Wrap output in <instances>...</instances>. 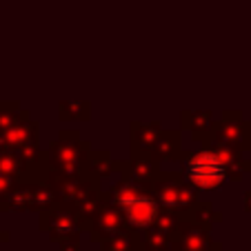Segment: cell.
Returning a JSON list of instances; mask_svg holds the SVG:
<instances>
[{"instance_id": "obj_2", "label": "cell", "mask_w": 251, "mask_h": 251, "mask_svg": "<svg viewBox=\"0 0 251 251\" xmlns=\"http://www.w3.org/2000/svg\"><path fill=\"white\" fill-rule=\"evenodd\" d=\"M187 178L198 189H216L225 182L227 169L220 162V158L211 156V153H198L187 165Z\"/></svg>"}, {"instance_id": "obj_3", "label": "cell", "mask_w": 251, "mask_h": 251, "mask_svg": "<svg viewBox=\"0 0 251 251\" xmlns=\"http://www.w3.org/2000/svg\"><path fill=\"white\" fill-rule=\"evenodd\" d=\"M102 251H138V245L129 236H116L109 242H104Z\"/></svg>"}, {"instance_id": "obj_1", "label": "cell", "mask_w": 251, "mask_h": 251, "mask_svg": "<svg viewBox=\"0 0 251 251\" xmlns=\"http://www.w3.org/2000/svg\"><path fill=\"white\" fill-rule=\"evenodd\" d=\"M118 204L133 229H149L158 218L156 202L147 194H140L136 189H125L123 194H118Z\"/></svg>"}]
</instances>
